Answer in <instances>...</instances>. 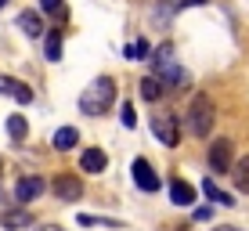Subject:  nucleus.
<instances>
[{"label":"nucleus","instance_id":"f257e3e1","mask_svg":"<svg viewBox=\"0 0 249 231\" xmlns=\"http://www.w3.org/2000/svg\"><path fill=\"white\" fill-rule=\"evenodd\" d=\"M112 101H116V80L112 76H98L90 87H83L80 94V108L83 116H105L112 112Z\"/></svg>","mask_w":249,"mask_h":231},{"label":"nucleus","instance_id":"f03ea898","mask_svg":"<svg viewBox=\"0 0 249 231\" xmlns=\"http://www.w3.org/2000/svg\"><path fill=\"white\" fill-rule=\"evenodd\" d=\"M184 123H188V130H192L195 138H210L213 123H217V105H213L210 94H195V98H192Z\"/></svg>","mask_w":249,"mask_h":231},{"label":"nucleus","instance_id":"7ed1b4c3","mask_svg":"<svg viewBox=\"0 0 249 231\" xmlns=\"http://www.w3.org/2000/svg\"><path fill=\"white\" fill-rule=\"evenodd\" d=\"M152 134L159 138V144L177 148V144H181V119L174 112H156L152 116Z\"/></svg>","mask_w":249,"mask_h":231},{"label":"nucleus","instance_id":"20e7f679","mask_svg":"<svg viewBox=\"0 0 249 231\" xmlns=\"http://www.w3.org/2000/svg\"><path fill=\"white\" fill-rule=\"evenodd\" d=\"M210 166H213V174H231V166H235V144L228 138H217L210 144Z\"/></svg>","mask_w":249,"mask_h":231},{"label":"nucleus","instance_id":"39448f33","mask_svg":"<svg viewBox=\"0 0 249 231\" xmlns=\"http://www.w3.org/2000/svg\"><path fill=\"white\" fill-rule=\"evenodd\" d=\"M51 192H54L62 202H80V199H83V181H80L76 174H62V177H54Z\"/></svg>","mask_w":249,"mask_h":231},{"label":"nucleus","instance_id":"423d86ee","mask_svg":"<svg viewBox=\"0 0 249 231\" xmlns=\"http://www.w3.org/2000/svg\"><path fill=\"white\" fill-rule=\"evenodd\" d=\"M130 174H134V184L141 188V192H148V195H152V192H159V184H162V181L156 177V170L148 166V159H134Z\"/></svg>","mask_w":249,"mask_h":231},{"label":"nucleus","instance_id":"0eeeda50","mask_svg":"<svg viewBox=\"0 0 249 231\" xmlns=\"http://www.w3.org/2000/svg\"><path fill=\"white\" fill-rule=\"evenodd\" d=\"M0 94H7V98L22 101V105H29V101H33V90L25 87L22 80H15V76H0Z\"/></svg>","mask_w":249,"mask_h":231},{"label":"nucleus","instance_id":"6e6552de","mask_svg":"<svg viewBox=\"0 0 249 231\" xmlns=\"http://www.w3.org/2000/svg\"><path fill=\"white\" fill-rule=\"evenodd\" d=\"M44 181H40V177H22V181H18V188H15V199H18L22 202V206H25V202H33V199H36V195H44Z\"/></svg>","mask_w":249,"mask_h":231},{"label":"nucleus","instance_id":"1a4fd4ad","mask_svg":"<svg viewBox=\"0 0 249 231\" xmlns=\"http://www.w3.org/2000/svg\"><path fill=\"white\" fill-rule=\"evenodd\" d=\"M105 166H108V156L101 148H83V156H80V170L83 174H101Z\"/></svg>","mask_w":249,"mask_h":231},{"label":"nucleus","instance_id":"9d476101","mask_svg":"<svg viewBox=\"0 0 249 231\" xmlns=\"http://www.w3.org/2000/svg\"><path fill=\"white\" fill-rule=\"evenodd\" d=\"M170 199H174L177 206H192L195 202V188L188 181H181V177H174V181H170Z\"/></svg>","mask_w":249,"mask_h":231},{"label":"nucleus","instance_id":"9b49d317","mask_svg":"<svg viewBox=\"0 0 249 231\" xmlns=\"http://www.w3.org/2000/svg\"><path fill=\"white\" fill-rule=\"evenodd\" d=\"M0 224H4L7 231H15V228H29L33 224V213L29 210H4V213H0Z\"/></svg>","mask_w":249,"mask_h":231},{"label":"nucleus","instance_id":"f8f14e48","mask_svg":"<svg viewBox=\"0 0 249 231\" xmlns=\"http://www.w3.org/2000/svg\"><path fill=\"white\" fill-rule=\"evenodd\" d=\"M51 144H54L58 152H69V148H76V144H80V134H76V126H58L54 138H51Z\"/></svg>","mask_w":249,"mask_h":231},{"label":"nucleus","instance_id":"ddd939ff","mask_svg":"<svg viewBox=\"0 0 249 231\" xmlns=\"http://www.w3.org/2000/svg\"><path fill=\"white\" fill-rule=\"evenodd\" d=\"M18 29L25 36H40L44 33V18H40V11H22L18 15Z\"/></svg>","mask_w":249,"mask_h":231},{"label":"nucleus","instance_id":"4468645a","mask_svg":"<svg viewBox=\"0 0 249 231\" xmlns=\"http://www.w3.org/2000/svg\"><path fill=\"white\" fill-rule=\"evenodd\" d=\"M231 177H235V188H238V192L249 195V156L235 159V166H231Z\"/></svg>","mask_w":249,"mask_h":231},{"label":"nucleus","instance_id":"2eb2a0df","mask_svg":"<svg viewBox=\"0 0 249 231\" xmlns=\"http://www.w3.org/2000/svg\"><path fill=\"white\" fill-rule=\"evenodd\" d=\"M152 65H156V72H159V76H166V72L177 65V62H174V47L162 44V47L156 51V58H152Z\"/></svg>","mask_w":249,"mask_h":231},{"label":"nucleus","instance_id":"dca6fc26","mask_svg":"<svg viewBox=\"0 0 249 231\" xmlns=\"http://www.w3.org/2000/svg\"><path fill=\"white\" fill-rule=\"evenodd\" d=\"M137 90H141L144 101H159V98H162V80H159V76H144Z\"/></svg>","mask_w":249,"mask_h":231},{"label":"nucleus","instance_id":"f3484780","mask_svg":"<svg viewBox=\"0 0 249 231\" xmlns=\"http://www.w3.org/2000/svg\"><path fill=\"white\" fill-rule=\"evenodd\" d=\"M25 134H29L25 116H7V138L11 141H25Z\"/></svg>","mask_w":249,"mask_h":231},{"label":"nucleus","instance_id":"a211bd4d","mask_svg":"<svg viewBox=\"0 0 249 231\" xmlns=\"http://www.w3.org/2000/svg\"><path fill=\"white\" fill-rule=\"evenodd\" d=\"M44 51H47V62H58V58H62V29H51L47 33Z\"/></svg>","mask_w":249,"mask_h":231},{"label":"nucleus","instance_id":"6ab92c4d","mask_svg":"<svg viewBox=\"0 0 249 231\" xmlns=\"http://www.w3.org/2000/svg\"><path fill=\"white\" fill-rule=\"evenodd\" d=\"M202 192H206V195H210V199H213V202H217V206H235V199H231V195H228V192H220V188H217V184H213V181H202Z\"/></svg>","mask_w":249,"mask_h":231},{"label":"nucleus","instance_id":"aec40b11","mask_svg":"<svg viewBox=\"0 0 249 231\" xmlns=\"http://www.w3.org/2000/svg\"><path fill=\"white\" fill-rule=\"evenodd\" d=\"M123 54L130 58V62H141V58H148V54H152V47H148V40H134V44L126 47Z\"/></svg>","mask_w":249,"mask_h":231},{"label":"nucleus","instance_id":"412c9836","mask_svg":"<svg viewBox=\"0 0 249 231\" xmlns=\"http://www.w3.org/2000/svg\"><path fill=\"white\" fill-rule=\"evenodd\" d=\"M76 220H80V224L83 228H119V220H108V217H90V213H80V217H76Z\"/></svg>","mask_w":249,"mask_h":231},{"label":"nucleus","instance_id":"4be33fe9","mask_svg":"<svg viewBox=\"0 0 249 231\" xmlns=\"http://www.w3.org/2000/svg\"><path fill=\"white\" fill-rule=\"evenodd\" d=\"M40 11L54 15V18H65V0H40Z\"/></svg>","mask_w":249,"mask_h":231},{"label":"nucleus","instance_id":"5701e85b","mask_svg":"<svg viewBox=\"0 0 249 231\" xmlns=\"http://www.w3.org/2000/svg\"><path fill=\"white\" fill-rule=\"evenodd\" d=\"M119 112H123V126H137V112H134V105H130V101H126V105L119 108Z\"/></svg>","mask_w":249,"mask_h":231},{"label":"nucleus","instance_id":"b1692460","mask_svg":"<svg viewBox=\"0 0 249 231\" xmlns=\"http://www.w3.org/2000/svg\"><path fill=\"white\" fill-rule=\"evenodd\" d=\"M213 231H242V228H231V224H220V228H213Z\"/></svg>","mask_w":249,"mask_h":231},{"label":"nucleus","instance_id":"393cba45","mask_svg":"<svg viewBox=\"0 0 249 231\" xmlns=\"http://www.w3.org/2000/svg\"><path fill=\"white\" fill-rule=\"evenodd\" d=\"M40 231H65V228H58V224H47V228H40Z\"/></svg>","mask_w":249,"mask_h":231},{"label":"nucleus","instance_id":"a878e982","mask_svg":"<svg viewBox=\"0 0 249 231\" xmlns=\"http://www.w3.org/2000/svg\"><path fill=\"white\" fill-rule=\"evenodd\" d=\"M4 4H7V0H0V7H4Z\"/></svg>","mask_w":249,"mask_h":231}]
</instances>
